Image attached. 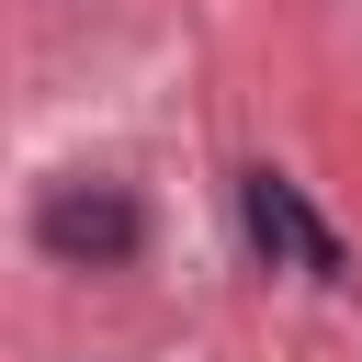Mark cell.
<instances>
[{
  "label": "cell",
  "instance_id": "1",
  "mask_svg": "<svg viewBox=\"0 0 362 362\" xmlns=\"http://www.w3.org/2000/svg\"><path fill=\"white\" fill-rule=\"evenodd\" d=\"M34 238H45L57 260H79V272H113V260H136L147 215H136V192H124V181H45Z\"/></svg>",
  "mask_w": 362,
  "mask_h": 362
},
{
  "label": "cell",
  "instance_id": "2",
  "mask_svg": "<svg viewBox=\"0 0 362 362\" xmlns=\"http://www.w3.org/2000/svg\"><path fill=\"white\" fill-rule=\"evenodd\" d=\"M238 215H249V238H260L272 260H294V272H317V283H339V272H351V249L317 226V204H305L283 170H249V181H238Z\"/></svg>",
  "mask_w": 362,
  "mask_h": 362
}]
</instances>
